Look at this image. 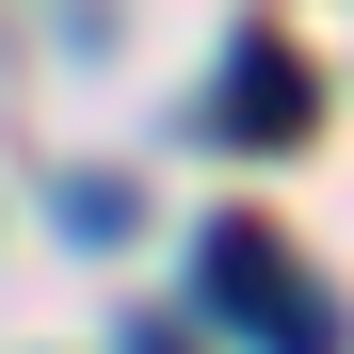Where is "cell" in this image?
Returning <instances> with one entry per match:
<instances>
[{
    "instance_id": "6da1fadb",
    "label": "cell",
    "mask_w": 354,
    "mask_h": 354,
    "mask_svg": "<svg viewBox=\"0 0 354 354\" xmlns=\"http://www.w3.org/2000/svg\"><path fill=\"white\" fill-rule=\"evenodd\" d=\"M194 274H209V306L242 322L258 354H354V322L322 306V274H290V242H274L258 209H225L209 242H194Z\"/></svg>"
},
{
    "instance_id": "7a4b0ae2",
    "label": "cell",
    "mask_w": 354,
    "mask_h": 354,
    "mask_svg": "<svg viewBox=\"0 0 354 354\" xmlns=\"http://www.w3.org/2000/svg\"><path fill=\"white\" fill-rule=\"evenodd\" d=\"M306 65H290V48H242V65H225V97H209V129L225 145H290V129H306Z\"/></svg>"
},
{
    "instance_id": "3957f363",
    "label": "cell",
    "mask_w": 354,
    "mask_h": 354,
    "mask_svg": "<svg viewBox=\"0 0 354 354\" xmlns=\"http://www.w3.org/2000/svg\"><path fill=\"white\" fill-rule=\"evenodd\" d=\"M129 354H194V322H161V306H145V322H129Z\"/></svg>"
}]
</instances>
